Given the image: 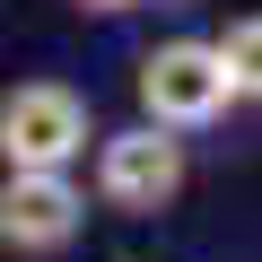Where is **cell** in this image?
<instances>
[{"instance_id":"1","label":"cell","mask_w":262,"mask_h":262,"mask_svg":"<svg viewBox=\"0 0 262 262\" xmlns=\"http://www.w3.org/2000/svg\"><path fill=\"white\" fill-rule=\"evenodd\" d=\"M79 175H88V201L114 210V219H166L184 201V184H192V140L149 122V114H131V122L96 131Z\"/></svg>"},{"instance_id":"2","label":"cell","mask_w":262,"mask_h":262,"mask_svg":"<svg viewBox=\"0 0 262 262\" xmlns=\"http://www.w3.org/2000/svg\"><path fill=\"white\" fill-rule=\"evenodd\" d=\"M131 105H140L149 122L184 131V140H210V131H227L245 105H236V79L219 61L210 35H166L149 44L140 61H131Z\"/></svg>"},{"instance_id":"3","label":"cell","mask_w":262,"mask_h":262,"mask_svg":"<svg viewBox=\"0 0 262 262\" xmlns=\"http://www.w3.org/2000/svg\"><path fill=\"white\" fill-rule=\"evenodd\" d=\"M96 201L79 166H0V253L9 262H61L88 236Z\"/></svg>"},{"instance_id":"4","label":"cell","mask_w":262,"mask_h":262,"mask_svg":"<svg viewBox=\"0 0 262 262\" xmlns=\"http://www.w3.org/2000/svg\"><path fill=\"white\" fill-rule=\"evenodd\" d=\"M96 105L70 79H9L0 88V166H88Z\"/></svg>"},{"instance_id":"5","label":"cell","mask_w":262,"mask_h":262,"mask_svg":"<svg viewBox=\"0 0 262 262\" xmlns=\"http://www.w3.org/2000/svg\"><path fill=\"white\" fill-rule=\"evenodd\" d=\"M219 61H227V79H236V105L245 114H262V9H236V18H219Z\"/></svg>"},{"instance_id":"6","label":"cell","mask_w":262,"mask_h":262,"mask_svg":"<svg viewBox=\"0 0 262 262\" xmlns=\"http://www.w3.org/2000/svg\"><path fill=\"white\" fill-rule=\"evenodd\" d=\"M70 18H96V27H114V18H140V9H158V0H61Z\"/></svg>"},{"instance_id":"7","label":"cell","mask_w":262,"mask_h":262,"mask_svg":"<svg viewBox=\"0 0 262 262\" xmlns=\"http://www.w3.org/2000/svg\"><path fill=\"white\" fill-rule=\"evenodd\" d=\"M158 9H192V0H158Z\"/></svg>"}]
</instances>
